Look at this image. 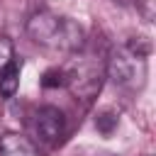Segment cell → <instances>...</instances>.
Here are the masks:
<instances>
[{
  "label": "cell",
  "instance_id": "obj_4",
  "mask_svg": "<svg viewBox=\"0 0 156 156\" xmlns=\"http://www.w3.org/2000/svg\"><path fill=\"white\" fill-rule=\"evenodd\" d=\"M32 129H34V136L46 144V146H54L61 141L63 132H66V117L58 107H39L34 112V119H32Z\"/></svg>",
  "mask_w": 156,
  "mask_h": 156
},
{
  "label": "cell",
  "instance_id": "obj_10",
  "mask_svg": "<svg viewBox=\"0 0 156 156\" xmlns=\"http://www.w3.org/2000/svg\"><path fill=\"white\" fill-rule=\"evenodd\" d=\"M41 85L44 88H61V85H66V71L63 68H49L41 76Z\"/></svg>",
  "mask_w": 156,
  "mask_h": 156
},
{
  "label": "cell",
  "instance_id": "obj_9",
  "mask_svg": "<svg viewBox=\"0 0 156 156\" xmlns=\"http://www.w3.org/2000/svg\"><path fill=\"white\" fill-rule=\"evenodd\" d=\"M15 61V44L10 37H0V73Z\"/></svg>",
  "mask_w": 156,
  "mask_h": 156
},
{
  "label": "cell",
  "instance_id": "obj_8",
  "mask_svg": "<svg viewBox=\"0 0 156 156\" xmlns=\"http://www.w3.org/2000/svg\"><path fill=\"white\" fill-rule=\"evenodd\" d=\"M124 49L132 51V54L139 56V58H146V56L151 54V44H149V39H144V37H132V39L124 44Z\"/></svg>",
  "mask_w": 156,
  "mask_h": 156
},
{
  "label": "cell",
  "instance_id": "obj_3",
  "mask_svg": "<svg viewBox=\"0 0 156 156\" xmlns=\"http://www.w3.org/2000/svg\"><path fill=\"white\" fill-rule=\"evenodd\" d=\"M105 73L115 85L139 90L144 85V80H146V58L134 56L124 46L115 49V51H110V56L105 61Z\"/></svg>",
  "mask_w": 156,
  "mask_h": 156
},
{
  "label": "cell",
  "instance_id": "obj_6",
  "mask_svg": "<svg viewBox=\"0 0 156 156\" xmlns=\"http://www.w3.org/2000/svg\"><path fill=\"white\" fill-rule=\"evenodd\" d=\"M20 71H22V63L15 56V61L0 73V95L2 98H12L17 93V88H20Z\"/></svg>",
  "mask_w": 156,
  "mask_h": 156
},
{
  "label": "cell",
  "instance_id": "obj_7",
  "mask_svg": "<svg viewBox=\"0 0 156 156\" xmlns=\"http://www.w3.org/2000/svg\"><path fill=\"white\" fill-rule=\"evenodd\" d=\"M117 124H119V117H117L112 110H105V112H100V115L95 117V127H98V132L105 134V136H110V134L117 129Z\"/></svg>",
  "mask_w": 156,
  "mask_h": 156
},
{
  "label": "cell",
  "instance_id": "obj_1",
  "mask_svg": "<svg viewBox=\"0 0 156 156\" xmlns=\"http://www.w3.org/2000/svg\"><path fill=\"white\" fill-rule=\"evenodd\" d=\"M27 34L32 37V41L51 51H80L85 46V34L80 24L49 10L34 12L27 20Z\"/></svg>",
  "mask_w": 156,
  "mask_h": 156
},
{
  "label": "cell",
  "instance_id": "obj_11",
  "mask_svg": "<svg viewBox=\"0 0 156 156\" xmlns=\"http://www.w3.org/2000/svg\"><path fill=\"white\" fill-rule=\"evenodd\" d=\"M112 2H117V5H122V7H129L134 0H112Z\"/></svg>",
  "mask_w": 156,
  "mask_h": 156
},
{
  "label": "cell",
  "instance_id": "obj_5",
  "mask_svg": "<svg viewBox=\"0 0 156 156\" xmlns=\"http://www.w3.org/2000/svg\"><path fill=\"white\" fill-rule=\"evenodd\" d=\"M0 156H41V154L27 136L10 132L0 139Z\"/></svg>",
  "mask_w": 156,
  "mask_h": 156
},
{
  "label": "cell",
  "instance_id": "obj_2",
  "mask_svg": "<svg viewBox=\"0 0 156 156\" xmlns=\"http://www.w3.org/2000/svg\"><path fill=\"white\" fill-rule=\"evenodd\" d=\"M102 76H105V61L93 54L80 56L73 61V66L66 71V85L71 88L73 95H78L80 100H93L102 85Z\"/></svg>",
  "mask_w": 156,
  "mask_h": 156
}]
</instances>
